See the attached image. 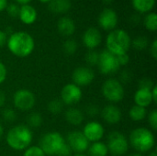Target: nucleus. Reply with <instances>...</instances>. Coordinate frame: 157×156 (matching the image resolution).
<instances>
[{"label":"nucleus","mask_w":157,"mask_h":156,"mask_svg":"<svg viewBox=\"0 0 157 156\" xmlns=\"http://www.w3.org/2000/svg\"><path fill=\"white\" fill-rule=\"evenodd\" d=\"M101 34L96 28H89L83 35V42L89 50H94L101 43Z\"/></svg>","instance_id":"nucleus-15"},{"label":"nucleus","mask_w":157,"mask_h":156,"mask_svg":"<svg viewBox=\"0 0 157 156\" xmlns=\"http://www.w3.org/2000/svg\"><path fill=\"white\" fill-rule=\"evenodd\" d=\"M130 156H143V154H141L140 153H138V154H131Z\"/></svg>","instance_id":"nucleus-48"},{"label":"nucleus","mask_w":157,"mask_h":156,"mask_svg":"<svg viewBox=\"0 0 157 156\" xmlns=\"http://www.w3.org/2000/svg\"><path fill=\"white\" fill-rule=\"evenodd\" d=\"M6 74H7L6 67L2 62H0V85L5 82L6 78Z\"/></svg>","instance_id":"nucleus-39"},{"label":"nucleus","mask_w":157,"mask_h":156,"mask_svg":"<svg viewBox=\"0 0 157 156\" xmlns=\"http://www.w3.org/2000/svg\"><path fill=\"white\" fill-rule=\"evenodd\" d=\"M70 0H51L49 3V9L56 14L66 13L71 8Z\"/></svg>","instance_id":"nucleus-21"},{"label":"nucleus","mask_w":157,"mask_h":156,"mask_svg":"<svg viewBox=\"0 0 157 156\" xmlns=\"http://www.w3.org/2000/svg\"><path fill=\"white\" fill-rule=\"evenodd\" d=\"M102 95L103 97L112 103L120 102L124 97V88L122 84L114 78H109L102 85Z\"/></svg>","instance_id":"nucleus-6"},{"label":"nucleus","mask_w":157,"mask_h":156,"mask_svg":"<svg viewBox=\"0 0 157 156\" xmlns=\"http://www.w3.org/2000/svg\"><path fill=\"white\" fill-rule=\"evenodd\" d=\"M48 110L53 115H58L63 108V103L61 99H52L48 103Z\"/></svg>","instance_id":"nucleus-26"},{"label":"nucleus","mask_w":157,"mask_h":156,"mask_svg":"<svg viewBox=\"0 0 157 156\" xmlns=\"http://www.w3.org/2000/svg\"><path fill=\"white\" fill-rule=\"evenodd\" d=\"M134 102H135V105L146 108L153 102L151 90L139 88L134 94Z\"/></svg>","instance_id":"nucleus-17"},{"label":"nucleus","mask_w":157,"mask_h":156,"mask_svg":"<svg viewBox=\"0 0 157 156\" xmlns=\"http://www.w3.org/2000/svg\"><path fill=\"white\" fill-rule=\"evenodd\" d=\"M39 144V147L46 155L71 156L73 153L65 139L57 131H51L44 134L40 138Z\"/></svg>","instance_id":"nucleus-1"},{"label":"nucleus","mask_w":157,"mask_h":156,"mask_svg":"<svg viewBox=\"0 0 157 156\" xmlns=\"http://www.w3.org/2000/svg\"><path fill=\"white\" fill-rule=\"evenodd\" d=\"M65 120L68 123L74 125V126H78L81 125L82 122L84 121V113L76 108H69L65 111Z\"/></svg>","instance_id":"nucleus-19"},{"label":"nucleus","mask_w":157,"mask_h":156,"mask_svg":"<svg viewBox=\"0 0 157 156\" xmlns=\"http://www.w3.org/2000/svg\"><path fill=\"white\" fill-rule=\"evenodd\" d=\"M6 45L11 53L23 58L31 54L35 47V42L29 33L25 31H17L9 36Z\"/></svg>","instance_id":"nucleus-2"},{"label":"nucleus","mask_w":157,"mask_h":156,"mask_svg":"<svg viewBox=\"0 0 157 156\" xmlns=\"http://www.w3.org/2000/svg\"><path fill=\"white\" fill-rule=\"evenodd\" d=\"M87 156H107L109 154L107 145L101 142L93 143L87 149Z\"/></svg>","instance_id":"nucleus-22"},{"label":"nucleus","mask_w":157,"mask_h":156,"mask_svg":"<svg viewBox=\"0 0 157 156\" xmlns=\"http://www.w3.org/2000/svg\"><path fill=\"white\" fill-rule=\"evenodd\" d=\"M57 28H58L59 32L63 36H71L75 30V22L70 17H63L59 19Z\"/></svg>","instance_id":"nucleus-20"},{"label":"nucleus","mask_w":157,"mask_h":156,"mask_svg":"<svg viewBox=\"0 0 157 156\" xmlns=\"http://www.w3.org/2000/svg\"><path fill=\"white\" fill-rule=\"evenodd\" d=\"M7 41V37H6V33L0 30V48H2Z\"/></svg>","instance_id":"nucleus-41"},{"label":"nucleus","mask_w":157,"mask_h":156,"mask_svg":"<svg viewBox=\"0 0 157 156\" xmlns=\"http://www.w3.org/2000/svg\"><path fill=\"white\" fill-rule=\"evenodd\" d=\"M27 123H28V127L30 129H37L39 127L41 126L42 124V117L40 113L37 112H32L28 116L27 119Z\"/></svg>","instance_id":"nucleus-25"},{"label":"nucleus","mask_w":157,"mask_h":156,"mask_svg":"<svg viewBox=\"0 0 157 156\" xmlns=\"http://www.w3.org/2000/svg\"><path fill=\"white\" fill-rule=\"evenodd\" d=\"M99 59V53L94 50H90L86 54V62L87 63L88 65L90 66H95L98 65Z\"/></svg>","instance_id":"nucleus-29"},{"label":"nucleus","mask_w":157,"mask_h":156,"mask_svg":"<svg viewBox=\"0 0 157 156\" xmlns=\"http://www.w3.org/2000/svg\"><path fill=\"white\" fill-rule=\"evenodd\" d=\"M82 132L89 143H96L103 138L105 129L101 123L98 121H90L86 124Z\"/></svg>","instance_id":"nucleus-13"},{"label":"nucleus","mask_w":157,"mask_h":156,"mask_svg":"<svg viewBox=\"0 0 157 156\" xmlns=\"http://www.w3.org/2000/svg\"><path fill=\"white\" fill-rule=\"evenodd\" d=\"M156 91H157V86H155L152 90H151V93H152V97H153V102L154 103H156L157 102V97H156Z\"/></svg>","instance_id":"nucleus-42"},{"label":"nucleus","mask_w":157,"mask_h":156,"mask_svg":"<svg viewBox=\"0 0 157 156\" xmlns=\"http://www.w3.org/2000/svg\"><path fill=\"white\" fill-rule=\"evenodd\" d=\"M2 117L5 121L8 123H12L17 119V113L12 108H5L2 112Z\"/></svg>","instance_id":"nucleus-31"},{"label":"nucleus","mask_w":157,"mask_h":156,"mask_svg":"<svg viewBox=\"0 0 157 156\" xmlns=\"http://www.w3.org/2000/svg\"><path fill=\"white\" fill-rule=\"evenodd\" d=\"M149 156H157V153L155 151H154V152H152V153H150V154Z\"/></svg>","instance_id":"nucleus-47"},{"label":"nucleus","mask_w":157,"mask_h":156,"mask_svg":"<svg viewBox=\"0 0 157 156\" xmlns=\"http://www.w3.org/2000/svg\"><path fill=\"white\" fill-rule=\"evenodd\" d=\"M7 6V0H0V12L4 10Z\"/></svg>","instance_id":"nucleus-44"},{"label":"nucleus","mask_w":157,"mask_h":156,"mask_svg":"<svg viewBox=\"0 0 157 156\" xmlns=\"http://www.w3.org/2000/svg\"><path fill=\"white\" fill-rule=\"evenodd\" d=\"M146 114H147L146 108L137 106V105H134L133 107H132L129 112V115L132 120L136 121V122L142 121L143 120H144L146 117Z\"/></svg>","instance_id":"nucleus-24"},{"label":"nucleus","mask_w":157,"mask_h":156,"mask_svg":"<svg viewBox=\"0 0 157 156\" xmlns=\"http://www.w3.org/2000/svg\"><path fill=\"white\" fill-rule=\"evenodd\" d=\"M3 133H4V129H3V127H2V125H1V123H0V138L2 137Z\"/></svg>","instance_id":"nucleus-46"},{"label":"nucleus","mask_w":157,"mask_h":156,"mask_svg":"<svg viewBox=\"0 0 157 156\" xmlns=\"http://www.w3.org/2000/svg\"><path fill=\"white\" fill-rule=\"evenodd\" d=\"M41 3H50V1L51 0H40Z\"/></svg>","instance_id":"nucleus-50"},{"label":"nucleus","mask_w":157,"mask_h":156,"mask_svg":"<svg viewBox=\"0 0 157 156\" xmlns=\"http://www.w3.org/2000/svg\"><path fill=\"white\" fill-rule=\"evenodd\" d=\"M82 90L79 86L72 84L65 85L61 91V100L63 104L74 106L77 104L82 98Z\"/></svg>","instance_id":"nucleus-11"},{"label":"nucleus","mask_w":157,"mask_h":156,"mask_svg":"<svg viewBox=\"0 0 157 156\" xmlns=\"http://www.w3.org/2000/svg\"><path fill=\"white\" fill-rule=\"evenodd\" d=\"M65 141L71 148L72 152L76 154H83L84 152L87 151L89 147V142L85 137L83 132L79 131L69 132Z\"/></svg>","instance_id":"nucleus-10"},{"label":"nucleus","mask_w":157,"mask_h":156,"mask_svg":"<svg viewBox=\"0 0 157 156\" xmlns=\"http://www.w3.org/2000/svg\"><path fill=\"white\" fill-rule=\"evenodd\" d=\"M5 102H6V95L3 91L0 90V108L4 106Z\"/></svg>","instance_id":"nucleus-43"},{"label":"nucleus","mask_w":157,"mask_h":156,"mask_svg":"<svg viewBox=\"0 0 157 156\" xmlns=\"http://www.w3.org/2000/svg\"><path fill=\"white\" fill-rule=\"evenodd\" d=\"M33 135L31 130L25 125H17L10 129L6 134L7 145L15 151H23L31 144Z\"/></svg>","instance_id":"nucleus-3"},{"label":"nucleus","mask_w":157,"mask_h":156,"mask_svg":"<svg viewBox=\"0 0 157 156\" xmlns=\"http://www.w3.org/2000/svg\"><path fill=\"white\" fill-rule=\"evenodd\" d=\"M144 25L148 30L155 31L157 29V16L155 13H149L144 18Z\"/></svg>","instance_id":"nucleus-27"},{"label":"nucleus","mask_w":157,"mask_h":156,"mask_svg":"<svg viewBox=\"0 0 157 156\" xmlns=\"http://www.w3.org/2000/svg\"><path fill=\"white\" fill-rule=\"evenodd\" d=\"M86 112L87 115L90 116V117H96V116L99 113V109H98V108L96 105H94V104H89V105L86 107Z\"/></svg>","instance_id":"nucleus-37"},{"label":"nucleus","mask_w":157,"mask_h":156,"mask_svg":"<svg viewBox=\"0 0 157 156\" xmlns=\"http://www.w3.org/2000/svg\"><path fill=\"white\" fill-rule=\"evenodd\" d=\"M77 43L74 40H67L63 44V51L68 55H73L77 50Z\"/></svg>","instance_id":"nucleus-30"},{"label":"nucleus","mask_w":157,"mask_h":156,"mask_svg":"<svg viewBox=\"0 0 157 156\" xmlns=\"http://www.w3.org/2000/svg\"><path fill=\"white\" fill-rule=\"evenodd\" d=\"M132 74L128 70H124L121 73L120 77H119V81L121 84H127V83H130L132 81Z\"/></svg>","instance_id":"nucleus-33"},{"label":"nucleus","mask_w":157,"mask_h":156,"mask_svg":"<svg viewBox=\"0 0 157 156\" xmlns=\"http://www.w3.org/2000/svg\"><path fill=\"white\" fill-rule=\"evenodd\" d=\"M36 98L34 94L29 89H19L13 96V104L20 111H29L35 106Z\"/></svg>","instance_id":"nucleus-9"},{"label":"nucleus","mask_w":157,"mask_h":156,"mask_svg":"<svg viewBox=\"0 0 157 156\" xmlns=\"http://www.w3.org/2000/svg\"><path fill=\"white\" fill-rule=\"evenodd\" d=\"M102 1H103L104 3H107V4H109V3H111V2H112L113 0H102Z\"/></svg>","instance_id":"nucleus-49"},{"label":"nucleus","mask_w":157,"mask_h":156,"mask_svg":"<svg viewBox=\"0 0 157 156\" xmlns=\"http://www.w3.org/2000/svg\"><path fill=\"white\" fill-rule=\"evenodd\" d=\"M117 60L119 62V64L120 66H124L126 64L129 63L130 62V57L127 53H124V54H121V55H118L117 56Z\"/></svg>","instance_id":"nucleus-38"},{"label":"nucleus","mask_w":157,"mask_h":156,"mask_svg":"<svg viewBox=\"0 0 157 156\" xmlns=\"http://www.w3.org/2000/svg\"><path fill=\"white\" fill-rule=\"evenodd\" d=\"M107 148L109 153L114 156L125 154L129 149V143L125 135L119 131H112L108 136Z\"/></svg>","instance_id":"nucleus-7"},{"label":"nucleus","mask_w":157,"mask_h":156,"mask_svg":"<svg viewBox=\"0 0 157 156\" xmlns=\"http://www.w3.org/2000/svg\"><path fill=\"white\" fill-rule=\"evenodd\" d=\"M17 3H19V4H22V5H27L29 2H30L31 0H16Z\"/></svg>","instance_id":"nucleus-45"},{"label":"nucleus","mask_w":157,"mask_h":156,"mask_svg":"<svg viewBox=\"0 0 157 156\" xmlns=\"http://www.w3.org/2000/svg\"><path fill=\"white\" fill-rule=\"evenodd\" d=\"M73 156H87V155H86V154H76L75 155H73Z\"/></svg>","instance_id":"nucleus-51"},{"label":"nucleus","mask_w":157,"mask_h":156,"mask_svg":"<svg viewBox=\"0 0 157 156\" xmlns=\"http://www.w3.org/2000/svg\"><path fill=\"white\" fill-rule=\"evenodd\" d=\"M132 44L129 34L123 29L112 30L107 37V51L118 56L127 53Z\"/></svg>","instance_id":"nucleus-4"},{"label":"nucleus","mask_w":157,"mask_h":156,"mask_svg":"<svg viewBox=\"0 0 157 156\" xmlns=\"http://www.w3.org/2000/svg\"><path fill=\"white\" fill-rule=\"evenodd\" d=\"M23 156H46L39 146H29L24 152Z\"/></svg>","instance_id":"nucleus-32"},{"label":"nucleus","mask_w":157,"mask_h":156,"mask_svg":"<svg viewBox=\"0 0 157 156\" xmlns=\"http://www.w3.org/2000/svg\"><path fill=\"white\" fill-rule=\"evenodd\" d=\"M101 115L103 120L109 124H117L121 120V111L115 105L106 106L102 109Z\"/></svg>","instance_id":"nucleus-16"},{"label":"nucleus","mask_w":157,"mask_h":156,"mask_svg":"<svg viewBox=\"0 0 157 156\" xmlns=\"http://www.w3.org/2000/svg\"><path fill=\"white\" fill-rule=\"evenodd\" d=\"M18 17L24 24H32L37 18V12L35 8L29 5H23L19 8Z\"/></svg>","instance_id":"nucleus-18"},{"label":"nucleus","mask_w":157,"mask_h":156,"mask_svg":"<svg viewBox=\"0 0 157 156\" xmlns=\"http://www.w3.org/2000/svg\"><path fill=\"white\" fill-rule=\"evenodd\" d=\"M150 53L152 55V57L156 60L157 59V40H155L153 41V43L151 44V47H150Z\"/></svg>","instance_id":"nucleus-40"},{"label":"nucleus","mask_w":157,"mask_h":156,"mask_svg":"<svg viewBox=\"0 0 157 156\" xmlns=\"http://www.w3.org/2000/svg\"><path fill=\"white\" fill-rule=\"evenodd\" d=\"M155 85L154 84V82L149 79V78H144L139 82V88H144V89H148V90H152V88L155 86Z\"/></svg>","instance_id":"nucleus-34"},{"label":"nucleus","mask_w":157,"mask_h":156,"mask_svg":"<svg viewBox=\"0 0 157 156\" xmlns=\"http://www.w3.org/2000/svg\"><path fill=\"white\" fill-rule=\"evenodd\" d=\"M129 141L132 148L139 153L149 152L155 144V135L146 128H137L133 130L130 134Z\"/></svg>","instance_id":"nucleus-5"},{"label":"nucleus","mask_w":157,"mask_h":156,"mask_svg":"<svg viewBox=\"0 0 157 156\" xmlns=\"http://www.w3.org/2000/svg\"><path fill=\"white\" fill-rule=\"evenodd\" d=\"M148 122L150 126L155 131L157 130V110L154 109L148 116Z\"/></svg>","instance_id":"nucleus-35"},{"label":"nucleus","mask_w":157,"mask_h":156,"mask_svg":"<svg viewBox=\"0 0 157 156\" xmlns=\"http://www.w3.org/2000/svg\"><path fill=\"white\" fill-rule=\"evenodd\" d=\"M98 66L102 74L110 75L116 74L120 70V64L117 60V56L105 50L99 53V59Z\"/></svg>","instance_id":"nucleus-8"},{"label":"nucleus","mask_w":157,"mask_h":156,"mask_svg":"<svg viewBox=\"0 0 157 156\" xmlns=\"http://www.w3.org/2000/svg\"><path fill=\"white\" fill-rule=\"evenodd\" d=\"M131 45L138 51H143L148 46V39L145 36H139L132 41Z\"/></svg>","instance_id":"nucleus-28"},{"label":"nucleus","mask_w":157,"mask_h":156,"mask_svg":"<svg viewBox=\"0 0 157 156\" xmlns=\"http://www.w3.org/2000/svg\"><path fill=\"white\" fill-rule=\"evenodd\" d=\"M6 11L9 16L17 17V16H18V13H19V7L16 4H10V5L6 6Z\"/></svg>","instance_id":"nucleus-36"},{"label":"nucleus","mask_w":157,"mask_h":156,"mask_svg":"<svg viewBox=\"0 0 157 156\" xmlns=\"http://www.w3.org/2000/svg\"><path fill=\"white\" fill-rule=\"evenodd\" d=\"M133 7L141 12V13H146L153 9L155 0H132Z\"/></svg>","instance_id":"nucleus-23"},{"label":"nucleus","mask_w":157,"mask_h":156,"mask_svg":"<svg viewBox=\"0 0 157 156\" xmlns=\"http://www.w3.org/2000/svg\"><path fill=\"white\" fill-rule=\"evenodd\" d=\"M98 23L105 30H112L118 23V16L111 8H105L98 17Z\"/></svg>","instance_id":"nucleus-14"},{"label":"nucleus","mask_w":157,"mask_h":156,"mask_svg":"<svg viewBox=\"0 0 157 156\" xmlns=\"http://www.w3.org/2000/svg\"><path fill=\"white\" fill-rule=\"evenodd\" d=\"M95 78L94 71L89 67H78L75 69L72 74V79L77 86H86L90 85Z\"/></svg>","instance_id":"nucleus-12"}]
</instances>
